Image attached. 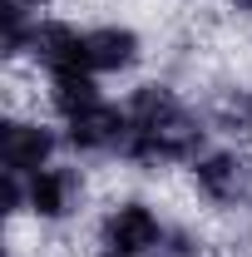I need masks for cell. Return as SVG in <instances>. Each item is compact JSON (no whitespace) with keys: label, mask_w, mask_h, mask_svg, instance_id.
Here are the masks:
<instances>
[{"label":"cell","mask_w":252,"mask_h":257,"mask_svg":"<svg viewBox=\"0 0 252 257\" xmlns=\"http://www.w3.org/2000/svg\"><path fill=\"white\" fill-rule=\"evenodd\" d=\"M124 104H129V144L114 168H129V173H188V163L213 144V128L203 119L198 99H188L183 84L168 79V74L134 79Z\"/></svg>","instance_id":"1"},{"label":"cell","mask_w":252,"mask_h":257,"mask_svg":"<svg viewBox=\"0 0 252 257\" xmlns=\"http://www.w3.org/2000/svg\"><path fill=\"white\" fill-rule=\"evenodd\" d=\"M163 232H168V213L149 193H119L99 203V213L89 218L84 257H154Z\"/></svg>","instance_id":"2"},{"label":"cell","mask_w":252,"mask_h":257,"mask_svg":"<svg viewBox=\"0 0 252 257\" xmlns=\"http://www.w3.org/2000/svg\"><path fill=\"white\" fill-rule=\"evenodd\" d=\"M94 203V173L79 159H55L50 168H40L25 178V223H35L40 232H60L74 227Z\"/></svg>","instance_id":"3"},{"label":"cell","mask_w":252,"mask_h":257,"mask_svg":"<svg viewBox=\"0 0 252 257\" xmlns=\"http://www.w3.org/2000/svg\"><path fill=\"white\" fill-rule=\"evenodd\" d=\"M188 193L218 218H237L252 208V144H222L213 139L188 163Z\"/></svg>","instance_id":"4"},{"label":"cell","mask_w":252,"mask_h":257,"mask_svg":"<svg viewBox=\"0 0 252 257\" xmlns=\"http://www.w3.org/2000/svg\"><path fill=\"white\" fill-rule=\"evenodd\" d=\"M64 134V154L79 163H119L129 144V104L124 99H94L89 109L69 114L60 124Z\"/></svg>","instance_id":"5"},{"label":"cell","mask_w":252,"mask_h":257,"mask_svg":"<svg viewBox=\"0 0 252 257\" xmlns=\"http://www.w3.org/2000/svg\"><path fill=\"white\" fill-rule=\"evenodd\" d=\"M149 60V40L134 20H94L79 35V69L94 79H129Z\"/></svg>","instance_id":"6"},{"label":"cell","mask_w":252,"mask_h":257,"mask_svg":"<svg viewBox=\"0 0 252 257\" xmlns=\"http://www.w3.org/2000/svg\"><path fill=\"white\" fill-rule=\"evenodd\" d=\"M64 159V134L50 114H5L0 119V173L30 178Z\"/></svg>","instance_id":"7"},{"label":"cell","mask_w":252,"mask_h":257,"mask_svg":"<svg viewBox=\"0 0 252 257\" xmlns=\"http://www.w3.org/2000/svg\"><path fill=\"white\" fill-rule=\"evenodd\" d=\"M198 109H203V119L213 128V139H222V144H252V79L227 74V79L203 84Z\"/></svg>","instance_id":"8"},{"label":"cell","mask_w":252,"mask_h":257,"mask_svg":"<svg viewBox=\"0 0 252 257\" xmlns=\"http://www.w3.org/2000/svg\"><path fill=\"white\" fill-rule=\"evenodd\" d=\"M79 35L84 25L79 20H69V15H40L30 30V45H25V55L20 64L30 69V74H55V69H69V64H79Z\"/></svg>","instance_id":"9"},{"label":"cell","mask_w":252,"mask_h":257,"mask_svg":"<svg viewBox=\"0 0 252 257\" xmlns=\"http://www.w3.org/2000/svg\"><path fill=\"white\" fill-rule=\"evenodd\" d=\"M104 79H94L89 69H79V64H69V69H55V74H40V109L64 124L69 114H79V109H89L94 99H104Z\"/></svg>","instance_id":"10"},{"label":"cell","mask_w":252,"mask_h":257,"mask_svg":"<svg viewBox=\"0 0 252 257\" xmlns=\"http://www.w3.org/2000/svg\"><path fill=\"white\" fill-rule=\"evenodd\" d=\"M218 5L232 15V20H252V0H218Z\"/></svg>","instance_id":"11"},{"label":"cell","mask_w":252,"mask_h":257,"mask_svg":"<svg viewBox=\"0 0 252 257\" xmlns=\"http://www.w3.org/2000/svg\"><path fill=\"white\" fill-rule=\"evenodd\" d=\"M20 5H30L35 15H50V10H55V5H60V0H20Z\"/></svg>","instance_id":"12"}]
</instances>
